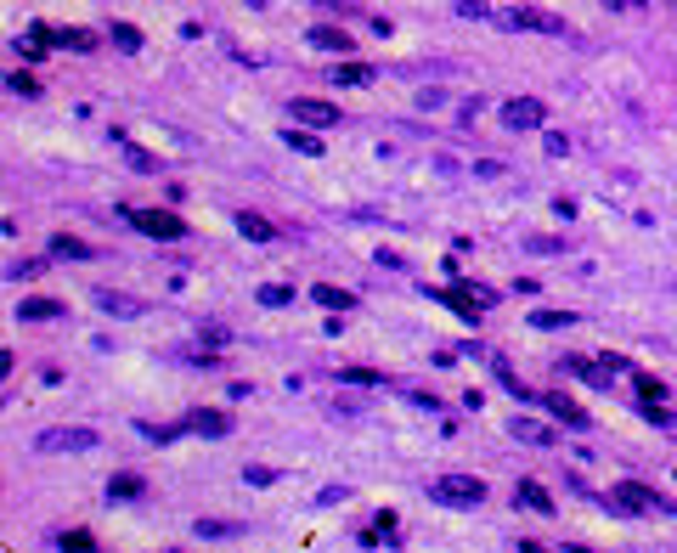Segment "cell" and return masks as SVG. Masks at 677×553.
<instances>
[{"instance_id": "obj_34", "label": "cell", "mask_w": 677, "mask_h": 553, "mask_svg": "<svg viewBox=\"0 0 677 553\" xmlns=\"http://www.w3.org/2000/svg\"><path fill=\"white\" fill-rule=\"evenodd\" d=\"M6 85H12V91H23V96H40V79H29V74H12Z\"/></svg>"}, {"instance_id": "obj_30", "label": "cell", "mask_w": 677, "mask_h": 553, "mask_svg": "<svg viewBox=\"0 0 677 553\" xmlns=\"http://www.w3.org/2000/svg\"><path fill=\"white\" fill-rule=\"evenodd\" d=\"M632 384H638V401H666V384L661 379H644V373H638Z\"/></svg>"}, {"instance_id": "obj_26", "label": "cell", "mask_w": 677, "mask_h": 553, "mask_svg": "<svg viewBox=\"0 0 677 553\" xmlns=\"http://www.w3.org/2000/svg\"><path fill=\"white\" fill-rule=\"evenodd\" d=\"M113 46L136 57V51H142V29H136V23H113Z\"/></svg>"}, {"instance_id": "obj_24", "label": "cell", "mask_w": 677, "mask_h": 553, "mask_svg": "<svg viewBox=\"0 0 677 553\" xmlns=\"http://www.w3.org/2000/svg\"><path fill=\"white\" fill-rule=\"evenodd\" d=\"M328 79H333V85H367V79H373V68H367V63H339Z\"/></svg>"}, {"instance_id": "obj_29", "label": "cell", "mask_w": 677, "mask_h": 553, "mask_svg": "<svg viewBox=\"0 0 677 553\" xmlns=\"http://www.w3.org/2000/svg\"><path fill=\"white\" fill-rule=\"evenodd\" d=\"M514 435H520V441H531V446H548V441H553L542 424H525V418H514Z\"/></svg>"}, {"instance_id": "obj_25", "label": "cell", "mask_w": 677, "mask_h": 553, "mask_svg": "<svg viewBox=\"0 0 677 553\" xmlns=\"http://www.w3.org/2000/svg\"><path fill=\"white\" fill-rule=\"evenodd\" d=\"M254 300L266 305V311H283V305H294V288H283V283H266Z\"/></svg>"}, {"instance_id": "obj_27", "label": "cell", "mask_w": 677, "mask_h": 553, "mask_svg": "<svg viewBox=\"0 0 677 553\" xmlns=\"http://www.w3.org/2000/svg\"><path fill=\"white\" fill-rule=\"evenodd\" d=\"M362 542H384V548H390L395 542V514H378V520L362 531Z\"/></svg>"}, {"instance_id": "obj_13", "label": "cell", "mask_w": 677, "mask_h": 553, "mask_svg": "<svg viewBox=\"0 0 677 553\" xmlns=\"http://www.w3.org/2000/svg\"><path fill=\"white\" fill-rule=\"evenodd\" d=\"M283 142L294 147V153H305V158H322V136H316L311 125H288V130H283Z\"/></svg>"}, {"instance_id": "obj_6", "label": "cell", "mask_w": 677, "mask_h": 553, "mask_svg": "<svg viewBox=\"0 0 677 553\" xmlns=\"http://www.w3.org/2000/svg\"><path fill=\"white\" fill-rule=\"evenodd\" d=\"M187 429H192V435H204V441H226V435H232V412H221V407H192V412H187Z\"/></svg>"}, {"instance_id": "obj_7", "label": "cell", "mask_w": 677, "mask_h": 553, "mask_svg": "<svg viewBox=\"0 0 677 553\" xmlns=\"http://www.w3.org/2000/svg\"><path fill=\"white\" fill-rule=\"evenodd\" d=\"M542 119H548V108H542L536 96H514V102H503V125L508 130H542Z\"/></svg>"}, {"instance_id": "obj_2", "label": "cell", "mask_w": 677, "mask_h": 553, "mask_svg": "<svg viewBox=\"0 0 677 553\" xmlns=\"http://www.w3.org/2000/svg\"><path fill=\"white\" fill-rule=\"evenodd\" d=\"M604 503H610L615 514H672V497H661V491L644 486V480H621Z\"/></svg>"}, {"instance_id": "obj_8", "label": "cell", "mask_w": 677, "mask_h": 553, "mask_svg": "<svg viewBox=\"0 0 677 553\" xmlns=\"http://www.w3.org/2000/svg\"><path fill=\"white\" fill-rule=\"evenodd\" d=\"M34 446H40V452H91L96 429H46Z\"/></svg>"}, {"instance_id": "obj_10", "label": "cell", "mask_w": 677, "mask_h": 553, "mask_svg": "<svg viewBox=\"0 0 677 553\" xmlns=\"http://www.w3.org/2000/svg\"><path fill=\"white\" fill-rule=\"evenodd\" d=\"M514 503H520V508H531V514H553V497H548V486H536V480H520V486H514Z\"/></svg>"}, {"instance_id": "obj_35", "label": "cell", "mask_w": 677, "mask_h": 553, "mask_svg": "<svg viewBox=\"0 0 677 553\" xmlns=\"http://www.w3.org/2000/svg\"><path fill=\"white\" fill-rule=\"evenodd\" d=\"M243 480L249 486H277V469H243Z\"/></svg>"}, {"instance_id": "obj_19", "label": "cell", "mask_w": 677, "mask_h": 553, "mask_svg": "<svg viewBox=\"0 0 677 553\" xmlns=\"http://www.w3.org/2000/svg\"><path fill=\"white\" fill-rule=\"evenodd\" d=\"M311 46H322V51H339V57H350V29H311Z\"/></svg>"}, {"instance_id": "obj_18", "label": "cell", "mask_w": 677, "mask_h": 553, "mask_svg": "<svg viewBox=\"0 0 677 553\" xmlns=\"http://www.w3.org/2000/svg\"><path fill=\"white\" fill-rule=\"evenodd\" d=\"M531 328L536 333H565V328H576V316L570 311H531Z\"/></svg>"}, {"instance_id": "obj_28", "label": "cell", "mask_w": 677, "mask_h": 553, "mask_svg": "<svg viewBox=\"0 0 677 553\" xmlns=\"http://www.w3.org/2000/svg\"><path fill=\"white\" fill-rule=\"evenodd\" d=\"M51 542H57V548H74V553H91V548H96L91 531H57Z\"/></svg>"}, {"instance_id": "obj_14", "label": "cell", "mask_w": 677, "mask_h": 553, "mask_svg": "<svg viewBox=\"0 0 677 553\" xmlns=\"http://www.w3.org/2000/svg\"><path fill=\"white\" fill-rule=\"evenodd\" d=\"M237 232L249 237V243H277V226L260 221V215H249V209H237Z\"/></svg>"}, {"instance_id": "obj_17", "label": "cell", "mask_w": 677, "mask_h": 553, "mask_svg": "<svg viewBox=\"0 0 677 553\" xmlns=\"http://www.w3.org/2000/svg\"><path fill=\"white\" fill-rule=\"evenodd\" d=\"M46 249H51V260H91V249H85L79 237H68V232H57Z\"/></svg>"}, {"instance_id": "obj_16", "label": "cell", "mask_w": 677, "mask_h": 553, "mask_svg": "<svg viewBox=\"0 0 677 553\" xmlns=\"http://www.w3.org/2000/svg\"><path fill=\"white\" fill-rule=\"evenodd\" d=\"M142 491H147L142 474H113V480H108V497H119V503H136Z\"/></svg>"}, {"instance_id": "obj_37", "label": "cell", "mask_w": 677, "mask_h": 553, "mask_svg": "<svg viewBox=\"0 0 677 553\" xmlns=\"http://www.w3.org/2000/svg\"><path fill=\"white\" fill-rule=\"evenodd\" d=\"M249 6H266V0H249Z\"/></svg>"}, {"instance_id": "obj_32", "label": "cell", "mask_w": 677, "mask_h": 553, "mask_svg": "<svg viewBox=\"0 0 677 553\" xmlns=\"http://www.w3.org/2000/svg\"><path fill=\"white\" fill-rule=\"evenodd\" d=\"M237 525H226V520H198V537H232Z\"/></svg>"}, {"instance_id": "obj_11", "label": "cell", "mask_w": 677, "mask_h": 553, "mask_svg": "<svg viewBox=\"0 0 677 553\" xmlns=\"http://www.w3.org/2000/svg\"><path fill=\"white\" fill-rule=\"evenodd\" d=\"M113 142L125 147V158H130V170H136V175H158V158L147 153V147H136V142H130L125 130H113Z\"/></svg>"}, {"instance_id": "obj_36", "label": "cell", "mask_w": 677, "mask_h": 553, "mask_svg": "<svg viewBox=\"0 0 677 553\" xmlns=\"http://www.w3.org/2000/svg\"><path fill=\"white\" fill-rule=\"evenodd\" d=\"M204 339H209V345H226V339H232V333H226L221 322H204Z\"/></svg>"}, {"instance_id": "obj_1", "label": "cell", "mask_w": 677, "mask_h": 553, "mask_svg": "<svg viewBox=\"0 0 677 553\" xmlns=\"http://www.w3.org/2000/svg\"><path fill=\"white\" fill-rule=\"evenodd\" d=\"M497 29H508V34H548V40H565V23L559 17H548V12H536V6H497V17H491Z\"/></svg>"}, {"instance_id": "obj_12", "label": "cell", "mask_w": 677, "mask_h": 553, "mask_svg": "<svg viewBox=\"0 0 677 553\" xmlns=\"http://www.w3.org/2000/svg\"><path fill=\"white\" fill-rule=\"evenodd\" d=\"M96 311H102V316H142V300H130V294H113V288H102V294H96Z\"/></svg>"}, {"instance_id": "obj_5", "label": "cell", "mask_w": 677, "mask_h": 553, "mask_svg": "<svg viewBox=\"0 0 677 553\" xmlns=\"http://www.w3.org/2000/svg\"><path fill=\"white\" fill-rule=\"evenodd\" d=\"M288 119H300V125H311V130H333L345 113L333 108V102H322V96H294V102H288Z\"/></svg>"}, {"instance_id": "obj_31", "label": "cell", "mask_w": 677, "mask_h": 553, "mask_svg": "<svg viewBox=\"0 0 677 553\" xmlns=\"http://www.w3.org/2000/svg\"><path fill=\"white\" fill-rule=\"evenodd\" d=\"M136 435H142V441H153V446H170L175 441V429H164V424H136Z\"/></svg>"}, {"instance_id": "obj_22", "label": "cell", "mask_w": 677, "mask_h": 553, "mask_svg": "<svg viewBox=\"0 0 677 553\" xmlns=\"http://www.w3.org/2000/svg\"><path fill=\"white\" fill-rule=\"evenodd\" d=\"M565 373H576V379H587V384H610V367H593V362H582V356H565Z\"/></svg>"}, {"instance_id": "obj_21", "label": "cell", "mask_w": 677, "mask_h": 553, "mask_svg": "<svg viewBox=\"0 0 677 553\" xmlns=\"http://www.w3.org/2000/svg\"><path fill=\"white\" fill-rule=\"evenodd\" d=\"M548 412L553 418H565V424H576V429H587V412L570 401V395H548Z\"/></svg>"}, {"instance_id": "obj_33", "label": "cell", "mask_w": 677, "mask_h": 553, "mask_svg": "<svg viewBox=\"0 0 677 553\" xmlns=\"http://www.w3.org/2000/svg\"><path fill=\"white\" fill-rule=\"evenodd\" d=\"M457 12H463V17H497L486 0H457Z\"/></svg>"}, {"instance_id": "obj_15", "label": "cell", "mask_w": 677, "mask_h": 553, "mask_svg": "<svg viewBox=\"0 0 677 553\" xmlns=\"http://www.w3.org/2000/svg\"><path fill=\"white\" fill-rule=\"evenodd\" d=\"M17 316H23V322H57L63 305L57 300H17Z\"/></svg>"}, {"instance_id": "obj_9", "label": "cell", "mask_w": 677, "mask_h": 553, "mask_svg": "<svg viewBox=\"0 0 677 553\" xmlns=\"http://www.w3.org/2000/svg\"><path fill=\"white\" fill-rule=\"evenodd\" d=\"M311 300L322 305V311H333V316L356 311V294H350V288H333V283H316V288H311Z\"/></svg>"}, {"instance_id": "obj_3", "label": "cell", "mask_w": 677, "mask_h": 553, "mask_svg": "<svg viewBox=\"0 0 677 553\" xmlns=\"http://www.w3.org/2000/svg\"><path fill=\"white\" fill-rule=\"evenodd\" d=\"M429 497L441 508H480L486 503V480H474V474H441V480H429Z\"/></svg>"}, {"instance_id": "obj_38", "label": "cell", "mask_w": 677, "mask_h": 553, "mask_svg": "<svg viewBox=\"0 0 677 553\" xmlns=\"http://www.w3.org/2000/svg\"><path fill=\"white\" fill-rule=\"evenodd\" d=\"M604 6H621V0H604Z\"/></svg>"}, {"instance_id": "obj_20", "label": "cell", "mask_w": 677, "mask_h": 553, "mask_svg": "<svg viewBox=\"0 0 677 553\" xmlns=\"http://www.w3.org/2000/svg\"><path fill=\"white\" fill-rule=\"evenodd\" d=\"M339 384H362V390H384L378 367H339Z\"/></svg>"}, {"instance_id": "obj_4", "label": "cell", "mask_w": 677, "mask_h": 553, "mask_svg": "<svg viewBox=\"0 0 677 553\" xmlns=\"http://www.w3.org/2000/svg\"><path fill=\"white\" fill-rule=\"evenodd\" d=\"M136 232H147V237H164V243H181L187 237V221L181 215H170V209H119Z\"/></svg>"}, {"instance_id": "obj_23", "label": "cell", "mask_w": 677, "mask_h": 553, "mask_svg": "<svg viewBox=\"0 0 677 553\" xmlns=\"http://www.w3.org/2000/svg\"><path fill=\"white\" fill-rule=\"evenodd\" d=\"M51 46H74V51H91L96 46V34H79V29H46Z\"/></svg>"}]
</instances>
